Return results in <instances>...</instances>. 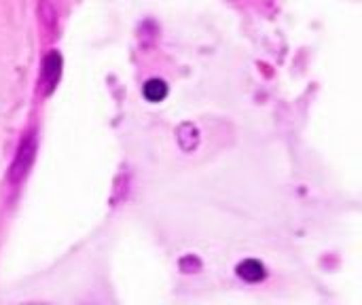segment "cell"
Here are the masks:
<instances>
[{"label": "cell", "mask_w": 362, "mask_h": 305, "mask_svg": "<svg viewBox=\"0 0 362 305\" xmlns=\"http://www.w3.org/2000/svg\"><path fill=\"white\" fill-rule=\"evenodd\" d=\"M36 151H38V138H36V132H28L19 146H17V153H15V159L11 163V170H8V180L11 185H19L32 170L34 166V159H36Z\"/></svg>", "instance_id": "1"}, {"label": "cell", "mask_w": 362, "mask_h": 305, "mask_svg": "<svg viewBox=\"0 0 362 305\" xmlns=\"http://www.w3.org/2000/svg\"><path fill=\"white\" fill-rule=\"evenodd\" d=\"M62 66H64V59H62L59 51H49L45 55V59H42V72H40L45 96L53 93V89L57 87V83L62 79Z\"/></svg>", "instance_id": "2"}, {"label": "cell", "mask_w": 362, "mask_h": 305, "mask_svg": "<svg viewBox=\"0 0 362 305\" xmlns=\"http://www.w3.org/2000/svg\"><path fill=\"white\" fill-rule=\"evenodd\" d=\"M176 140H178V146L185 151V153H193L197 146H199V140H202V134H199V127L193 123V121H185L176 127Z\"/></svg>", "instance_id": "3"}, {"label": "cell", "mask_w": 362, "mask_h": 305, "mask_svg": "<svg viewBox=\"0 0 362 305\" xmlns=\"http://www.w3.org/2000/svg\"><path fill=\"white\" fill-rule=\"evenodd\" d=\"M235 272H238V276H240L244 282H250V284H257V282H261V280L267 278L265 265H263L261 261H257V259H246V261H242V263L235 267Z\"/></svg>", "instance_id": "4"}, {"label": "cell", "mask_w": 362, "mask_h": 305, "mask_svg": "<svg viewBox=\"0 0 362 305\" xmlns=\"http://www.w3.org/2000/svg\"><path fill=\"white\" fill-rule=\"evenodd\" d=\"M142 93L148 102H163L168 98V85L161 79H148L142 87Z\"/></svg>", "instance_id": "5"}, {"label": "cell", "mask_w": 362, "mask_h": 305, "mask_svg": "<svg viewBox=\"0 0 362 305\" xmlns=\"http://www.w3.org/2000/svg\"><path fill=\"white\" fill-rule=\"evenodd\" d=\"M178 265H180V272H185V274H197L202 270V261L195 255H185Z\"/></svg>", "instance_id": "6"}]
</instances>
